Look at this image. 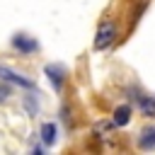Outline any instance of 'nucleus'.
Segmentation results:
<instances>
[{
    "instance_id": "3",
    "label": "nucleus",
    "mask_w": 155,
    "mask_h": 155,
    "mask_svg": "<svg viewBox=\"0 0 155 155\" xmlns=\"http://www.w3.org/2000/svg\"><path fill=\"white\" fill-rule=\"evenodd\" d=\"M0 80H2V82H12V85H17V87H34V82H31L29 78H24V75L5 68V65H0Z\"/></svg>"
},
{
    "instance_id": "5",
    "label": "nucleus",
    "mask_w": 155,
    "mask_h": 155,
    "mask_svg": "<svg viewBox=\"0 0 155 155\" xmlns=\"http://www.w3.org/2000/svg\"><path fill=\"white\" fill-rule=\"evenodd\" d=\"M46 75L51 78V82H53V87L56 90H61V85H63V78H65V68L63 65H46Z\"/></svg>"
},
{
    "instance_id": "9",
    "label": "nucleus",
    "mask_w": 155,
    "mask_h": 155,
    "mask_svg": "<svg viewBox=\"0 0 155 155\" xmlns=\"http://www.w3.org/2000/svg\"><path fill=\"white\" fill-rule=\"evenodd\" d=\"M5 97H7V87H0V102H2Z\"/></svg>"
},
{
    "instance_id": "4",
    "label": "nucleus",
    "mask_w": 155,
    "mask_h": 155,
    "mask_svg": "<svg viewBox=\"0 0 155 155\" xmlns=\"http://www.w3.org/2000/svg\"><path fill=\"white\" fill-rule=\"evenodd\" d=\"M138 148L140 150H155V126H148L138 133Z\"/></svg>"
},
{
    "instance_id": "2",
    "label": "nucleus",
    "mask_w": 155,
    "mask_h": 155,
    "mask_svg": "<svg viewBox=\"0 0 155 155\" xmlns=\"http://www.w3.org/2000/svg\"><path fill=\"white\" fill-rule=\"evenodd\" d=\"M12 46H15L19 53H34V51L39 48L36 39L29 36V34H15V36H12Z\"/></svg>"
},
{
    "instance_id": "1",
    "label": "nucleus",
    "mask_w": 155,
    "mask_h": 155,
    "mask_svg": "<svg viewBox=\"0 0 155 155\" xmlns=\"http://www.w3.org/2000/svg\"><path fill=\"white\" fill-rule=\"evenodd\" d=\"M114 39H116V24L114 22H102L99 29H97V36H94V48L104 51L107 46H111Z\"/></svg>"
},
{
    "instance_id": "7",
    "label": "nucleus",
    "mask_w": 155,
    "mask_h": 155,
    "mask_svg": "<svg viewBox=\"0 0 155 155\" xmlns=\"http://www.w3.org/2000/svg\"><path fill=\"white\" fill-rule=\"evenodd\" d=\"M128 121H131V107L128 104L116 107V111H114V126H126Z\"/></svg>"
},
{
    "instance_id": "6",
    "label": "nucleus",
    "mask_w": 155,
    "mask_h": 155,
    "mask_svg": "<svg viewBox=\"0 0 155 155\" xmlns=\"http://www.w3.org/2000/svg\"><path fill=\"white\" fill-rule=\"evenodd\" d=\"M138 107H140L143 116L155 119V94H143V97H140V102H138Z\"/></svg>"
},
{
    "instance_id": "8",
    "label": "nucleus",
    "mask_w": 155,
    "mask_h": 155,
    "mask_svg": "<svg viewBox=\"0 0 155 155\" xmlns=\"http://www.w3.org/2000/svg\"><path fill=\"white\" fill-rule=\"evenodd\" d=\"M41 138H44V143L51 145V143L56 140V126H53V124H44V126H41Z\"/></svg>"
}]
</instances>
